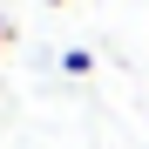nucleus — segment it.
<instances>
[{
  "instance_id": "nucleus-1",
  "label": "nucleus",
  "mask_w": 149,
  "mask_h": 149,
  "mask_svg": "<svg viewBox=\"0 0 149 149\" xmlns=\"http://www.w3.org/2000/svg\"><path fill=\"white\" fill-rule=\"evenodd\" d=\"M61 68H68V74H88V68H95V54H88V47H68V54H61Z\"/></svg>"
},
{
  "instance_id": "nucleus-2",
  "label": "nucleus",
  "mask_w": 149,
  "mask_h": 149,
  "mask_svg": "<svg viewBox=\"0 0 149 149\" xmlns=\"http://www.w3.org/2000/svg\"><path fill=\"white\" fill-rule=\"evenodd\" d=\"M7 41H14V20H7V14H0V54H7Z\"/></svg>"
},
{
  "instance_id": "nucleus-3",
  "label": "nucleus",
  "mask_w": 149,
  "mask_h": 149,
  "mask_svg": "<svg viewBox=\"0 0 149 149\" xmlns=\"http://www.w3.org/2000/svg\"><path fill=\"white\" fill-rule=\"evenodd\" d=\"M47 7H68V0H47Z\"/></svg>"
}]
</instances>
